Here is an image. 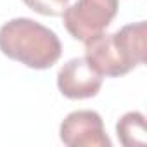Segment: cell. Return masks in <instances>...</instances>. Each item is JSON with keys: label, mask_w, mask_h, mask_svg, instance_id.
Segmentation results:
<instances>
[{"label": "cell", "mask_w": 147, "mask_h": 147, "mask_svg": "<svg viewBox=\"0 0 147 147\" xmlns=\"http://www.w3.org/2000/svg\"><path fill=\"white\" fill-rule=\"evenodd\" d=\"M87 61L102 76H123L145 61V21L114 33H100L85 42Z\"/></svg>", "instance_id": "1"}, {"label": "cell", "mask_w": 147, "mask_h": 147, "mask_svg": "<svg viewBox=\"0 0 147 147\" xmlns=\"http://www.w3.org/2000/svg\"><path fill=\"white\" fill-rule=\"evenodd\" d=\"M23 2L35 12L42 16H62L64 11L69 7V0H23Z\"/></svg>", "instance_id": "7"}, {"label": "cell", "mask_w": 147, "mask_h": 147, "mask_svg": "<svg viewBox=\"0 0 147 147\" xmlns=\"http://www.w3.org/2000/svg\"><path fill=\"white\" fill-rule=\"evenodd\" d=\"M0 50L31 69H49L59 61L62 45L50 28L30 18H16L0 28Z\"/></svg>", "instance_id": "2"}, {"label": "cell", "mask_w": 147, "mask_h": 147, "mask_svg": "<svg viewBox=\"0 0 147 147\" xmlns=\"http://www.w3.org/2000/svg\"><path fill=\"white\" fill-rule=\"evenodd\" d=\"M104 76L87 61V57L69 59L57 73L61 94L73 100L95 97L102 87Z\"/></svg>", "instance_id": "5"}, {"label": "cell", "mask_w": 147, "mask_h": 147, "mask_svg": "<svg viewBox=\"0 0 147 147\" xmlns=\"http://www.w3.org/2000/svg\"><path fill=\"white\" fill-rule=\"evenodd\" d=\"M61 142L67 147H111L104 121L99 113L90 109L73 111L61 123Z\"/></svg>", "instance_id": "4"}, {"label": "cell", "mask_w": 147, "mask_h": 147, "mask_svg": "<svg viewBox=\"0 0 147 147\" xmlns=\"http://www.w3.org/2000/svg\"><path fill=\"white\" fill-rule=\"evenodd\" d=\"M116 135L125 147L145 145V116L138 111H130L116 123Z\"/></svg>", "instance_id": "6"}, {"label": "cell", "mask_w": 147, "mask_h": 147, "mask_svg": "<svg viewBox=\"0 0 147 147\" xmlns=\"http://www.w3.org/2000/svg\"><path fill=\"white\" fill-rule=\"evenodd\" d=\"M119 0H76L62 14L64 28L78 40L87 42L106 31L118 14Z\"/></svg>", "instance_id": "3"}]
</instances>
